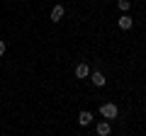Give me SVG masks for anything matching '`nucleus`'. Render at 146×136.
Here are the masks:
<instances>
[{"label":"nucleus","instance_id":"1","mask_svg":"<svg viewBox=\"0 0 146 136\" xmlns=\"http://www.w3.org/2000/svg\"><path fill=\"white\" fill-rule=\"evenodd\" d=\"M100 114H102L105 119H117V117H119V110H117V105H112V102H105V105H100Z\"/></svg>","mask_w":146,"mask_h":136},{"label":"nucleus","instance_id":"2","mask_svg":"<svg viewBox=\"0 0 146 136\" xmlns=\"http://www.w3.org/2000/svg\"><path fill=\"white\" fill-rule=\"evenodd\" d=\"M88 75H90V66H88V63H78V66H76V78H88Z\"/></svg>","mask_w":146,"mask_h":136},{"label":"nucleus","instance_id":"3","mask_svg":"<svg viewBox=\"0 0 146 136\" xmlns=\"http://www.w3.org/2000/svg\"><path fill=\"white\" fill-rule=\"evenodd\" d=\"M78 124H80V126H88V124H93V112L83 110V112L78 114Z\"/></svg>","mask_w":146,"mask_h":136},{"label":"nucleus","instance_id":"4","mask_svg":"<svg viewBox=\"0 0 146 136\" xmlns=\"http://www.w3.org/2000/svg\"><path fill=\"white\" fill-rule=\"evenodd\" d=\"M88 78H90V80H93V85H98V88H102V85H105V83H107V78H105V75H102V73H100V71H95V73H90V75H88Z\"/></svg>","mask_w":146,"mask_h":136},{"label":"nucleus","instance_id":"5","mask_svg":"<svg viewBox=\"0 0 146 136\" xmlns=\"http://www.w3.org/2000/svg\"><path fill=\"white\" fill-rule=\"evenodd\" d=\"M131 24H134V20H131L129 15H122L119 20H117V27H119V29H131Z\"/></svg>","mask_w":146,"mask_h":136},{"label":"nucleus","instance_id":"6","mask_svg":"<svg viewBox=\"0 0 146 136\" xmlns=\"http://www.w3.org/2000/svg\"><path fill=\"white\" fill-rule=\"evenodd\" d=\"M95 131H98V136H110L112 126H110V121H100V124L95 126Z\"/></svg>","mask_w":146,"mask_h":136},{"label":"nucleus","instance_id":"7","mask_svg":"<svg viewBox=\"0 0 146 136\" xmlns=\"http://www.w3.org/2000/svg\"><path fill=\"white\" fill-rule=\"evenodd\" d=\"M63 20V5H56L51 10V22H61Z\"/></svg>","mask_w":146,"mask_h":136},{"label":"nucleus","instance_id":"8","mask_svg":"<svg viewBox=\"0 0 146 136\" xmlns=\"http://www.w3.org/2000/svg\"><path fill=\"white\" fill-rule=\"evenodd\" d=\"M117 7H119L122 12H127L129 10V0H117Z\"/></svg>","mask_w":146,"mask_h":136},{"label":"nucleus","instance_id":"9","mask_svg":"<svg viewBox=\"0 0 146 136\" xmlns=\"http://www.w3.org/2000/svg\"><path fill=\"white\" fill-rule=\"evenodd\" d=\"M3 53H5V42L0 39V56H3Z\"/></svg>","mask_w":146,"mask_h":136}]
</instances>
